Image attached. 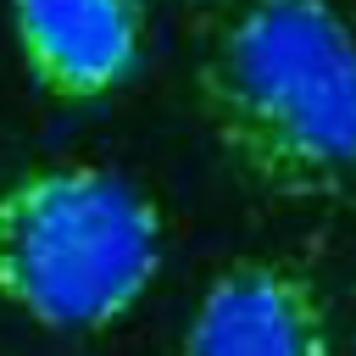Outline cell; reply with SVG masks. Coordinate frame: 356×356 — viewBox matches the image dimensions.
I'll list each match as a JSON object with an SVG mask.
<instances>
[{"label": "cell", "instance_id": "obj_1", "mask_svg": "<svg viewBox=\"0 0 356 356\" xmlns=\"http://www.w3.org/2000/svg\"><path fill=\"white\" fill-rule=\"evenodd\" d=\"M217 156L273 200L356 195V28L334 0H245L200 44Z\"/></svg>", "mask_w": 356, "mask_h": 356}, {"label": "cell", "instance_id": "obj_2", "mask_svg": "<svg viewBox=\"0 0 356 356\" xmlns=\"http://www.w3.org/2000/svg\"><path fill=\"white\" fill-rule=\"evenodd\" d=\"M161 250V206L100 161H44L0 184V306L39 328H117L150 295Z\"/></svg>", "mask_w": 356, "mask_h": 356}, {"label": "cell", "instance_id": "obj_3", "mask_svg": "<svg viewBox=\"0 0 356 356\" xmlns=\"http://www.w3.org/2000/svg\"><path fill=\"white\" fill-rule=\"evenodd\" d=\"M178 356H334L323 289L284 256H239L200 289Z\"/></svg>", "mask_w": 356, "mask_h": 356}, {"label": "cell", "instance_id": "obj_4", "mask_svg": "<svg viewBox=\"0 0 356 356\" xmlns=\"http://www.w3.org/2000/svg\"><path fill=\"white\" fill-rule=\"evenodd\" d=\"M11 39L50 100H106L139 72L145 0H11Z\"/></svg>", "mask_w": 356, "mask_h": 356}]
</instances>
